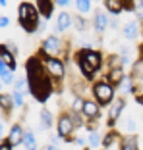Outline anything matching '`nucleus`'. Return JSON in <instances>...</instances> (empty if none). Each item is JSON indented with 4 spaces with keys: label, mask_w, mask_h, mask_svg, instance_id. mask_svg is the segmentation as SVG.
<instances>
[{
    "label": "nucleus",
    "mask_w": 143,
    "mask_h": 150,
    "mask_svg": "<svg viewBox=\"0 0 143 150\" xmlns=\"http://www.w3.org/2000/svg\"><path fill=\"white\" fill-rule=\"evenodd\" d=\"M118 150H139V137L135 133L122 135L118 141Z\"/></svg>",
    "instance_id": "obj_15"
},
{
    "label": "nucleus",
    "mask_w": 143,
    "mask_h": 150,
    "mask_svg": "<svg viewBox=\"0 0 143 150\" xmlns=\"http://www.w3.org/2000/svg\"><path fill=\"white\" fill-rule=\"evenodd\" d=\"M120 137H122V133L118 131V129H108V131L103 135V142H101V146H103L104 150H110L112 146L120 141Z\"/></svg>",
    "instance_id": "obj_19"
},
{
    "label": "nucleus",
    "mask_w": 143,
    "mask_h": 150,
    "mask_svg": "<svg viewBox=\"0 0 143 150\" xmlns=\"http://www.w3.org/2000/svg\"><path fill=\"white\" fill-rule=\"evenodd\" d=\"M83 150H91V148H89V146H83Z\"/></svg>",
    "instance_id": "obj_47"
},
{
    "label": "nucleus",
    "mask_w": 143,
    "mask_h": 150,
    "mask_svg": "<svg viewBox=\"0 0 143 150\" xmlns=\"http://www.w3.org/2000/svg\"><path fill=\"white\" fill-rule=\"evenodd\" d=\"M103 8H104V12H108V16H112V18H118V16L124 12L122 0H103Z\"/></svg>",
    "instance_id": "obj_20"
},
{
    "label": "nucleus",
    "mask_w": 143,
    "mask_h": 150,
    "mask_svg": "<svg viewBox=\"0 0 143 150\" xmlns=\"http://www.w3.org/2000/svg\"><path fill=\"white\" fill-rule=\"evenodd\" d=\"M108 23H110V18H108V13L104 12V8L95 10L91 25H93V29H95V33H97V35H103V33L107 31V29H108Z\"/></svg>",
    "instance_id": "obj_9"
},
{
    "label": "nucleus",
    "mask_w": 143,
    "mask_h": 150,
    "mask_svg": "<svg viewBox=\"0 0 143 150\" xmlns=\"http://www.w3.org/2000/svg\"><path fill=\"white\" fill-rule=\"evenodd\" d=\"M99 119H87V123H85V129H87V133L91 131H99Z\"/></svg>",
    "instance_id": "obj_34"
},
{
    "label": "nucleus",
    "mask_w": 143,
    "mask_h": 150,
    "mask_svg": "<svg viewBox=\"0 0 143 150\" xmlns=\"http://www.w3.org/2000/svg\"><path fill=\"white\" fill-rule=\"evenodd\" d=\"M41 148H43V150H60L58 146H54V144H50V142H49V144H45V146H41Z\"/></svg>",
    "instance_id": "obj_42"
},
{
    "label": "nucleus",
    "mask_w": 143,
    "mask_h": 150,
    "mask_svg": "<svg viewBox=\"0 0 143 150\" xmlns=\"http://www.w3.org/2000/svg\"><path fill=\"white\" fill-rule=\"evenodd\" d=\"M6 67H8V66H6V64H4V62H2V60H0V73H2V71H4V69H6Z\"/></svg>",
    "instance_id": "obj_44"
},
{
    "label": "nucleus",
    "mask_w": 143,
    "mask_h": 150,
    "mask_svg": "<svg viewBox=\"0 0 143 150\" xmlns=\"http://www.w3.org/2000/svg\"><path fill=\"white\" fill-rule=\"evenodd\" d=\"M72 25L76 27V31H79V33H83V31H87L89 29V19L85 18V16H81V13H76V16H72Z\"/></svg>",
    "instance_id": "obj_23"
},
{
    "label": "nucleus",
    "mask_w": 143,
    "mask_h": 150,
    "mask_svg": "<svg viewBox=\"0 0 143 150\" xmlns=\"http://www.w3.org/2000/svg\"><path fill=\"white\" fill-rule=\"evenodd\" d=\"M126 131H134V129H135V123H134V119H132V117H128V119H126Z\"/></svg>",
    "instance_id": "obj_37"
},
{
    "label": "nucleus",
    "mask_w": 143,
    "mask_h": 150,
    "mask_svg": "<svg viewBox=\"0 0 143 150\" xmlns=\"http://www.w3.org/2000/svg\"><path fill=\"white\" fill-rule=\"evenodd\" d=\"M0 150H14V146L12 144H10V141H8V139H2V141H0Z\"/></svg>",
    "instance_id": "obj_36"
},
{
    "label": "nucleus",
    "mask_w": 143,
    "mask_h": 150,
    "mask_svg": "<svg viewBox=\"0 0 143 150\" xmlns=\"http://www.w3.org/2000/svg\"><path fill=\"white\" fill-rule=\"evenodd\" d=\"M56 135H58L62 141H66L68 137H74V133H76V123H74V119L70 115V110H60L58 117H56Z\"/></svg>",
    "instance_id": "obj_7"
},
{
    "label": "nucleus",
    "mask_w": 143,
    "mask_h": 150,
    "mask_svg": "<svg viewBox=\"0 0 143 150\" xmlns=\"http://www.w3.org/2000/svg\"><path fill=\"white\" fill-rule=\"evenodd\" d=\"M14 73H16V71H12L10 67H6V69L2 71V73H0V81H2L4 85H14V81H16Z\"/></svg>",
    "instance_id": "obj_32"
},
{
    "label": "nucleus",
    "mask_w": 143,
    "mask_h": 150,
    "mask_svg": "<svg viewBox=\"0 0 143 150\" xmlns=\"http://www.w3.org/2000/svg\"><path fill=\"white\" fill-rule=\"evenodd\" d=\"M10 25V18L8 16H0V27H8Z\"/></svg>",
    "instance_id": "obj_38"
},
{
    "label": "nucleus",
    "mask_w": 143,
    "mask_h": 150,
    "mask_svg": "<svg viewBox=\"0 0 143 150\" xmlns=\"http://www.w3.org/2000/svg\"><path fill=\"white\" fill-rule=\"evenodd\" d=\"M21 146L25 150H39V144H37V139H35V133H33L31 129H27V131H25Z\"/></svg>",
    "instance_id": "obj_24"
},
{
    "label": "nucleus",
    "mask_w": 143,
    "mask_h": 150,
    "mask_svg": "<svg viewBox=\"0 0 143 150\" xmlns=\"http://www.w3.org/2000/svg\"><path fill=\"white\" fill-rule=\"evenodd\" d=\"M39 48L43 50V52L50 54V56H58V58H64L66 62H70V60H68V48H70V42H68V40H62L58 35L45 37Z\"/></svg>",
    "instance_id": "obj_6"
},
{
    "label": "nucleus",
    "mask_w": 143,
    "mask_h": 150,
    "mask_svg": "<svg viewBox=\"0 0 143 150\" xmlns=\"http://www.w3.org/2000/svg\"><path fill=\"white\" fill-rule=\"evenodd\" d=\"M104 66H107V69H110V67H124L122 66V56L120 54H108L104 58Z\"/></svg>",
    "instance_id": "obj_27"
},
{
    "label": "nucleus",
    "mask_w": 143,
    "mask_h": 150,
    "mask_svg": "<svg viewBox=\"0 0 143 150\" xmlns=\"http://www.w3.org/2000/svg\"><path fill=\"white\" fill-rule=\"evenodd\" d=\"M68 110H70V108H68ZM70 115H72V119H74V123H76V127H77V129L85 127L87 119H85V115L81 114V112H74V110H70Z\"/></svg>",
    "instance_id": "obj_30"
},
{
    "label": "nucleus",
    "mask_w": 143,
    "mask_h": 150,
    "mask_svg": "<svg viewBox=\"0 0 143 150\" xmlns=\"http://www.w3.org/2000/svg\"><path fill=\"white\" fill-rule=\"evenodd\" d=\"M122 4H124V12H135L137 0H122Z\"/></svg>",
    "instance_id": "obj_33"
},
{
    "label": "nucleus",
    "mask_w": 143,
    "mask_h": 150,
    "mask_svg": "<svg viewBox=\"0 0 143 150\" xmlns=\"http://www.w3.org/2000/svg\"><path fill=\"white\" fill-rule=\"evenodd\" d=\"M70 27H72V13L60 12L56 16V33H66Z\"/></svg>",
    "instance_id": "obj_21"
},
{
    "label": "nucleus",
    "mask_w": 143,
    "mask_h": 150,
    "mask_svg": "<svg viewBox=\"0 0 143 150\" xmlns=\"http://www.w3.org/2000/svg\"><path fill=\"white\" fill-rule=\"evenodd\" d=\"M23 135H25V129H23V125L19 123V121H16V123L10 125L6 139H8L10 144L16 148V146H21V142H23Z\"/></svg>",
    "instance_id": "obj_11"
},
{
    "label": "nucleus",
    "mask_w": 143,
    "mask_h": 150,
    "mask_svg": "<svg viewBox=\"0 0 143 150\" xmlns=\"http://www.w3.org/2000/svg\"><path fill=\"white\" fill-rule=\"evenodd\" d=\"M89 93L93 96V100H97L101 104V108H108L112 104V100L116 98V87H112L104 79H97L89 85Z\"/></svg>",
    "instance_id": "obj_5"
},
{
    "label": "nucleus",
    "mask_w": 143,
    "mask_h": 150,
    "mask_svg": "<svg viewBox=\"0 0 143 150\" xmlns=\"http://www.w3.org/2000/svg\"><path fill=\"white\" fill-rule=\"evenodd\" d=\"M39 119H41V129H43V131H49V129H52L54 125H56V119H54L52 112H50L46 106L41 108V112H39Z\"/></svg>",
    "instance_id": "obj_18"
},
{
    "label": "nucleus",
    "mask_w": 143,
    "mask_h": 150,
    "mask_svg": "<svg viewBox=\"0 0 143 150\" xmlns=\"http://www.w3.org/2000/svg\"><path fill=\"white\" fill-rule=\"evenodd\" d=\"M35 6H37V10H39L41 18L49 21V19L52 18L54 6H56V4H54V0H35Z\"/></svg>",
    "instance_id": "obj_16"
},
{
    "label": "nucleus",
    "mask_w": 143,
    "mask_h": 150,
    "mask_svg": "<svg viewBox=\"0 0 143 150\" xmlns=\"http://www.w3.org/2000/svg\"><path fill=\"white\" fill-rule=\"evenodd\" d=\"M141 39H143V25H141Z\"/></svg>",
    "instance_id": "obj_48"
},
{
    "label": "nucleus",
    "mask_w": 143,
    "mask_h": 150,
    "mask_svg": "<svg viewBox=\"0 0 143 150\" xmlns=\"http://www.w3.org/2000/svg\"><path fill=\"white\" fill-rule=\"evenodd\" d=\"M25 67V77L29 85V96H33L39 104H46L54 93H56V83L49 75L45 64L41 62L37 54L29 56L23 64Z\"/></svg>",
    "instance_id": "obj_1"
},
{
    "label": "nucleus",
    "mask_w": 143,
    "mask_h": 150,
    "mask_svg": "<svg viewBox=\"0 0 143 150\" xmlns=\"http://www.w3.org/2000/svg\"><path fill=\"white\" fill-rule=\"evenodd\" d=\"M0 60L6 64L12 71L18 69V62H16V54L10 52V48L6 46V42H0Z\"/></svg>",
    "instance_id": "obj_17"
},
{
    "label": "nucleus",
    "mask_w": 143,
    "mask_h": 150,
    "mask_svg": "<svg viewBox=\"0 0 143 150\" xmlns=\"http://www.w3.org/2000/svg\"><path fill=\"white\" fill-rule=\"evenodd\" d=\"M41 19L43 18H41L39 10H37V6L33 4V2L23 0V2L18 4V23L27 35H33V33L39 31L41 29Z\"/></svg>",
    "instance_id": "obj_4"
},
{
    "label": "nucleus",
    "mask_w": 143,
    "mask_h": 150,
    "mask_svg": "<svg viewBox=\"0 0 143 150\" xmlns=\"http://www.w3.org/2000/svg\"><path fill=\"white\" fill-rule=\"evenodd\" d=\"M122 35H124L126 40H135L137 37H141V23H139L137 19L126 21L124 27H122Z\"/></svg>",
    "instance_id": "obj_13"
},
{
    "label": "nucleus",
    "mask_w": 143,
    "mask_h": 150,
    "mask_svg": "<svg viewBox=\"0 0 143 150\" xmlns=\"http://www.w3.org/2000/svg\"><path fill=\"white\" fill-rule=\"evenodd\" d=\"M126 110V96L122 94V96H116L114 100H112V104L108 106V114H107V129H116V123L118 119H120V115L124 114Z\"/></svg>",
    "instance_id": "obj_8"
},
{
    "label": "nucleus",
    "mask_w": 143,
    "mask_h": 150,
    "mask_svg": "<svg viewBox=\"0 0 143 150\" xmlns=\"http://www.w3.org/2000/svg\"><path fill=\"white\" fill-rule=\"evenodd\" d=\"M0 6H2V8H6V6H8V0H0Z\"/></svg>",
    "instance_id": "obj_45"
},
{
    "label": "nucleus",
    "mask_w": 143,
    "mask_h": 150,
    "mask_svg": "<svg viewBox=\"0 0 143 150\" xmlns=\"http://www.w3.org/2000/svg\"><path fill=\"white\" fill-rule=\"evenodd\" d=\"M6 46L10 48V52H12V54H16V56H18V52H19V50H18V46H16L14 42H6Z\"/></svg>",
    "instance_id": "obj_39"
},
{
    "label": "nucleus",
    "mask_w": 143,
    "mask_h": 150,
    "mask_svg": "<svg viewBox=\"0 0 143 150\" xmlns=\"http://www.w3.org/2000/svg\"><path fill=\"white\" fill-rule=\"evenodd\" d=\"M70 2H72V0H54V4H56V6H62V8H66Z\"/></svg>",
    "instance_id": "obj_40"
},
{
    "label": "nucleus",
    "mask_w": 143,
    "mask_h": 150,
    "mask_svg": "<svg viewBox=\"0 0 143 150\" xmlns=\"http://www.w3.org/2000/svg\"><path fill=\"white\" fill-rule=\"evenodd\" d=\"M93 8V0H76V10L81 16H87Z\"/></svg>",
    "instance_id": "obj_28"
},
{
    "label": "nucleus",
    "mask_w": 143,
    "mask_h": 150,
    "mask_svg": "<svg viewBox=\"0 0 143 150\" xmlns=\"http://www.w3.org/2000/svg\"><path fill=\"white\" fill-rule=\"evenodd\" d=\"M14 98L10 93H0V114L4 119L12 117V112H14Z\"/></svg>",
    "instance_id": "obj_14"
},
{
    "label": "nucleus",
    "mask_w": 143,
    "mask_h": 150,
    "mask_svg": "<svg viewBox=\"0 0 143 150\" xmlns=\"http://www.w3.org/2000/svg\"><path fill=\"white\" fill-rule=\"evenodd\" d=\"M135 19L143 25V0H137V8H135Z\"/></svg>",
    "instance_id": "obj_35"
},
{
    "label": "nucleus",
    "mask_w": 143,
    "mask_h": 150,
    "mask_svg": "<svg viewBox=\"0 0 143 150\" xmlns=\"http://www.w3.org/2000/svg\"><path fill=\"white\" fill-rule=\"evenodd\" d=\"M12 98H14V106L19 108V110H25V94H23V93H18V91H14V93H12Z\"/></svg>",
    "instance_id": "obj_31"
},
{
    "label": "nucleus",
    "mask_w": 143,
    "mask_h": 150,
    "mask_svg": "<svg viewBox=\"0 0 143 150\" xmlns=\"http://www.w3.org/2000/svg\"><path fill=\"white\" fill-rule=\"evenodd\" d=\"M103 150H104V148H103Z\"/></svg>",
    "instance_id": "obj_49"
},
{
    "label": "nucleus",
    "mask_w": 143,
    "mask_h": 150,
    "mask_svg": "<svg viewBox=\"0 0 143 150\" xmlns=\"http://www.w3.org/2000/svg\"><path fill=\"white\" fill-rule=\"evenodd\" d=\"M137 54H139V58L143 60V42H141V44H137Z\"/></svg>",
    "instance_id": "obj_43"
},
{
    "label": "nucleus",
    "mask_w": 143,
    "mask_h": 150,
    "mask_svg": "<svg viewBox=\"0 0 143 150\" xmlns=\"http://www.w3.org/2000/svg\"><path fill=\"white\" fill-rule=\"evenodd\" d=\"M74 56V62H76L79 75L83 77V81L87 83H93L95 75L104 67V54L97 48H89V46H81L76 52L72 54Z\"/></svg>",
    "instance_id": "obj_2"
},
{
    "label": "nucleus",
    "mask_w": 143,
    "mask_h": 150,
    "mask_svg": "<svg viewBox=\"0 0 143 150\" xmlns=\"http://www.w3.org/2000/svg\"><path fill=\"white\" fill-rule=\"evenodd\" d=\"M83 104H85V98L81 96V94H74L72 104H70V110H74V112H83Z\"/></svg>",
    "instance_id": "obj_29"
},
{
    "label": "nucleus",
    "mask_w": 143,
    "mask_h": 150,
    "mask_svg": "<svg viewBox=\"0 0 143 150\" xmlns=\"http://www.w3.org/2000/svg\"><path fill=\"white\" fill-rule=\"evenodd\" d=\"M14 91L23 93L25 96L29 94V85H27V77L25 75H23V77H16V81H14Z\"/></svg>",
    "instance_id": "obj_26"
},
{
    "label": "nucleus",
    "mask_w": 143,
    "mask_h": 150,
    "mask_svg": "<svg viewBox=\"0 0 143 150\" xmlns=\"http://www.w3.org/2000/svg\"><path fill=\"white\" fill-rule=\"evenodd\" d=\"M81 114L85 115V119H101L103 115V108L97 100L93 98H85V104H83V112Z\"/></svg>",
    "instance_id": "obj_12"
},
{
    "label": "nucleus",
    "mask_w": 143,
    "mask_h": 150,
    "mask_svg": "<svg viewBox=\"0 0 143 150\" xmlns=\"http://www.w3.org/2000/svg\"><path fill=\"white\" fill-rule=\"evenodd\" d=\"M135 102H137V104H139V106H143V91H141V93H139V94H135Z\"/></svg>",
    "instance_id": "obj_41"
},
{
    "label": "nucleus",
    "mask_w": 143,
    "mask_h": 150,
    "mask_svg": "<svg viewBox=\"0 0 143 150\" xmlns=\"http://www.w3.org/2000/svg\"><path fill=\"white\" fill-rule=\"evenodd\" d=\"M2 88H4V83H2V81H0V93H2Z\"/></svg>",
    "instance_id": "obj_46"
},
{
    "label": "nucleus",
    "mask_w": 143,
    "mask_h": 150,
    "mask_svg": "<svg viewBox=\"0 0 143 150\" xmlns=\"http://www.w3.org/2000/svg\"><path fill=\"white\" fill-rule=\"evenodd\" d=\"M101 142H103V135H101L99 131H91L89 135H87V146H89V148L99 150Z\"/></svg>",
    "instance_id": "obj_25"
},
{
    "label": "nucleus",
    "mask_w": 143,
    "mask_h": 150,
    "mask_svg": "<svg viewBox=\"0 0 143 150\" xmlns=\"http://www.w3.org/2000/svg\"><path fill=\"white\" fill-rule=\"evenodd\" d=\"M37 56L41 58V62L45 64L46 71H49V75L54 79V83H56V93H62V87H64V81H66L68 77V67H66V60L64 58H58V56H50V54L43 52V50H37Z\"/></svg>",
    "instance_id": "obj_3"
},
{
    "label": "nucleus",
    "mask_w": 143,
    "mask_h": 150,
    "mask_svg": "<svg viewBox=\"0 0 143 150\" xmlns=\"http://www.w3.org/2000/svg\"><path fill=\"white\" fill-rule=\"evenodd\" d=\"M134 81H137V83H141L143 81V60L141 58H137L135 62H132L130 66V73H128Z\"/></svg>",
    "instance_id": "obj_22"
},
{
    "label": "nucleus",
    "mask_w": 143,
    "mask_h": 150,
    "mask_svg": "<svg viewBox=\"0 0 143 150\" xmlns=\"http://www.w3.org/2000/svg\"><path fill=\"white\" fill-rule=\"evenodd\" d=\"M126 75H128V73L124 71V67H110V69L104 71L103 79H104V81H108L112 87L120 88V87H122V83H124V79H126Z\"/></svg>",
    "instance_id": "obj_10"
}]
</instances>
